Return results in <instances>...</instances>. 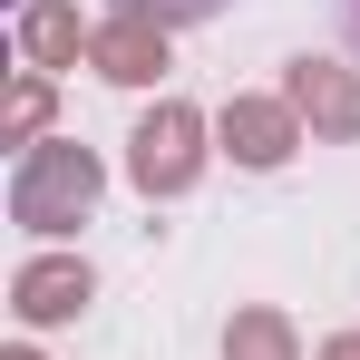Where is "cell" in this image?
Instances as JSON below:
<instances>
[{
	"label": "cell",
	"mask_w": 360,
	"mask_h": 360,
	"mask_svg": "<svg viewBox=\"0 0 360 360\" xmlns=\"http://www.w3.org/2000/svg\"><path fill=\"white\" fill-rule=\"evenodd\" d=\"M283 98L311 136H360V78L341 59H292L283 68Z\"/></svg>",
	"instance_id": "cell-3"
},
{
	"label": "cell",
	"mask_w": 360,
	"mask_h": 360,
	"mask_svg": "<svg viewBox=\"0 0 360 360\" xmlns=\"http://www.w3.org/2000/svg\"><path fill=\"white\" fill-rule=\"evenodd\" d=\"M224 0H117V20H146V30H195V20H214Z\"/></svg>",
	"instance_id": "cell-9"
},
{
	"label": "cell",
	"mask_w": 360,
	"mask_h": 360,
	"mask_svg": "<svg viewBox=\"0 0 360 360\" xmlns=\"http://www.w3.org/2000/svg\"><path fill=\"white\" fill-rule=\"evenodd\" d=\"M321 360H360V331H341V341H321Z\"/></svg>",
	"instance_id": "cell-11"
},
{
	"label": "cell",
	"mask_w": 360,
	"mask_h": 360,
	"mask_svg": "<svg viewBox=\"0 0 360 360\" xmlns=\"http://www.w3.org/2000/svg\"><path fill=\"white\" fill-rule=\"evenodd\" d=\"M351 30H360V0H351Z\"/></svg>",
	"instance_id": "cell-13"
},
{
	"label": "cell",
	"mask_w": 360,
	"mask_h": 360,
	"mask_svg": "<svg viewBox=\"0 0 360 360\" xmlns=\"http://www.w3.org/2000/svg\"><path fill=\"white\" fill-rule=\"evenodd\" d=\"M88 68L117 78V88H146V78L166 68V30H146V20H108V30L88 39Z\"/></svg>",
	"instance_id": "cell-6"
},
{
	"label": "cell",
	"mask_w": 360,
	"mask_h": 360,
	"mask_svg": "<svg viewBox=\"0 0 360 360\" xmlns=\"http://www.w3.org/2000/svg\"><path fill=\"white\" fill-rule=\"evenodd\" d=\"M20 39H30V59H39V68H68L88 39H98V30H78V10H68V0H30Z\"/></svg>",
	"instance_id": "cell-7"
},
{
	"label": "cell",
	"mask_w": 360,
	"mask_h": 360,
	"mask_svg": "<svg viewBox=\"0 0 360 360\" xmlns=\"http://www.w3.org/2000/svg\"><path fill=\"white\" fill-rule=\"evenodd\" d=\"M224 146H234V166H253V176L292 166V146H302L292 98H234V108H224Z\"/></svg>",
	"instance_id": "cell-4"
},
{
	"label": "cell",
	"mask_w": 360,
	"mask_h": 360,
	"mask_svg": "<svg viewBox=\"0 0 360 360\" xmlns=\"http://www.w3.org/2000/svg\"><path fill=\"white\" fill-rule=\"evenodd\" d=\"M98 292L88 283V263H68V253H39V263H20V283H10V311L20 321H78V302Z\"/></svg>",
	"instance_id": "cell-5"
},
{
	"label": "cell",
	"mask_w": 360,
	"mask_h": 360,
	"mask_svg": "<svg viewBox=\"0 0 360 360\" xmlns=\"http://www.w3.org/2000/svg\"><path fill=\"white\" fill-rule=\"evenodd\" d=\"M127 176H136V195H185L205 176V117L156 98V117H136V136H127Z\"/></svg>",
	"instance_id": "cell-2"
},
{
	"label": "cell",
	"mask_w": 360,
	"mask_h": 360,
	"mask_svg": "<svg viewBox=\"0 0 360 360\" xmlns=\"http://www.w3.org/2000/svg\"><path fill=\"white\" fill-rule=\"evenodd\" d=\"M224 360H302V341H292V321L273 302H253V311H234V331H224Z\"/></svg>",
	"instance_id": "cell-8"
},
{
	"label": "cell",
	"mask_w": 360,
	"mask_h": 360,
	"mask_svg": "<svg viewBox=\"0 0 360 360\" xmlns=\"http://www.w3.org/2000/svg\"><path fill=\"white\" fill-rule=\"evenodd\" d=\"M10 360H39V351H10Z\"/></svg>",
	"instance_id": "cell-12"
},
{
	"label": "cell",
	"mask_w": 360,
	"mask_h": 360,
	"mask_svg": "<svg viewBox=\"0 0 360 360\" xmlns=\"http://www.w3.org/2000/svg\"><path fill=\"white\" fill-rule=\"evenodd\" d=\"M98 156L78 146V136H49V146H30L20 156V176H10V224H30V234H68V224H88L98 214Z\"/></svg>",
	"instance_id": "cell-1"
},
{
	"label": "cell",
	"mask_w": 360,
	"mask_h": 360,
	"mask_svg": "<svg viewBox=\"0 0 360 360\" xmlns=\"http://www.w3.org/2000/svg\"><path fill=\"white\" fill-rule=\"evenodd\" d=\"M39 117H49V78H20L10 88V146H39Z\"/></svg>",
	"instance_id": "cell-10"
}]
</instances>
